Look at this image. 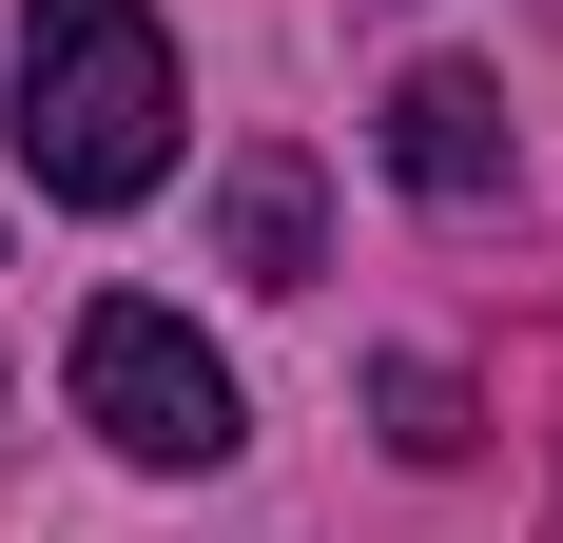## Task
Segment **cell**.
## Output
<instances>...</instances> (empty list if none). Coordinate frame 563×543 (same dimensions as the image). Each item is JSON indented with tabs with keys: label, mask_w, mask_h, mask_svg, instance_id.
<instances>
[{
	"label": "cell",
	"mask_w": 563,
	"mask_h": 543,
	"mask_svg": "<svg viewBox=\"0 0 563 543\" xmlns=\"http://www.w3.org/2000/svg\"><path fill=\"white\" fill-rule=\"evenodd\" d=\"M214 233H233V272H253V291H311V156H233V195H214Z\"/></svg>",
	"instance_id": "obj_4"
},
{
	"label": "cell",
	"mask_w": 563,
	"mask_h": 543,
	"mask_svg": "<svg viewBox=\"0 0 563 543\" xmlns=\"http://www.w3.org/2000/svg\"><path fill=\"white\" fill-rule=\"evenodd\" d=\"M369 408H389V446H408V466H448V446H466V388L428 369V350H408V369H369Z\"/></svg>",
	"instance_id": "obj_5"
},
{
	"label": "cell",
	"mask_w": 563,
	"mask_h": 543,
	"mask_svg": "<svg viewBox=\"0 0 563 543\" xmlns=\"http://www.w3.org/2000/svg\"><path fill=\"white\" fill-rule=\"evenodd\" d=\"M78 428L117 446V466H233V350H195V311H156V291H98L78 311Z\"/></svg>",
	"instance_id": "obj_2"
},
{
	"label": "cell",
	"mask_w": 563,
	"mask_h": 543,
	"mask_svg": "<svg viewBox=\"0 0 563 543\" xmlns=\"http://www.w3.org/2000/svg\"><path fill=\"white\" fill-rule=\"evenodd\" d=\"M389 175L428 214H486V195H506V78H466V58L389 78Z\"/></svg>",
	"instance_id": "obj_3"
},
{
	"label": "cell",
	"mask_w": 563,
	"mask_h": 543,
	"mask_svg": "<svg viewBox=\"0 0 563 543\" xmlns=\"http://www.w3.org/2000/svg\"><path fill=\"white\" fill-rule=\"evenodd\" d=\"M20 175L58 214H136L175 175V40H156V0H40L20 20Z\"/></svg>",
	"instance_id": "obj_1"
}]
</instances>
